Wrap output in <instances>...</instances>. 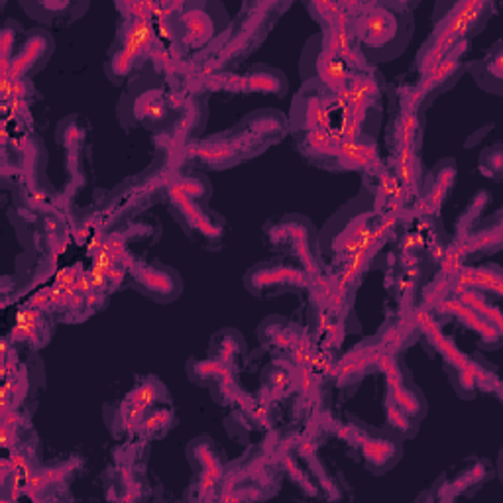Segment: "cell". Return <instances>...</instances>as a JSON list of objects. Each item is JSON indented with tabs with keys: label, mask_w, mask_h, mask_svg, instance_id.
I'll return each instance as SVG.
<instances>
[{
	"label": "cell",
	"mask_w": 503,
	"mask_h": 503,
	"mask_svg": "<svg viewBox=\"0 0 503 503\" xmlns=\"http://www.w3.org/2000/svg\"><path fill=\"white\" fill-rule=\"evenodd\" d=\"M338 136V134H336ZM328 169L336 171H375L380 166V152L374 138H358L342 140L338 136L334 156Z\"/></svg>",
	"instance_id": "obj_6"
},
{
	"label": "cell",
	"mask_w": 503,
	"mask_h": 503,
	"mask_svg": "<svg viewBox=\"0 0 503 503\" xmlns=\"http://www.w3.org/2000/svg\"><path fill=\"white\" fill-rule=\"evenodd\" d=\"M212 4H186L177 14V28L186 45L201 47L217 37V14L210 12Z\"/></svg>",
	"instance_id": "obj_7"
},
{
	"label": "cell",
	"mask_w": 503,
	"mask_h": 503,
	"mask_svg": "<svg viewBox=\"0 0 503 503\" xmlns=\"http://www.w3.org/2000/svg\"><path fill=\"white\" fill-rule=\"evenodd\" d=\"M220 338V348H219V360L225 362V364H232L235 360V356L242 350V341L236 342V338H240L235 333H225V334H219Z\"/></svg>",
	"instance_id": "obj_28"
},
{
	"label": "cell",
	"mask_w": 503,
	"mask_h": 503,
	"mask_svg": "<svg viewBox=\"0 0 503 503\" xmlns=\"http://www.w3.org/2000/svg\"><path fill=\"white\" fill-rule=\"evenodd\" d=\"M269 240L274 244H282L287 246L289 252L299 258V262L303 264L305 272L309 276H317L318 266L315 260V252H311V242H313V235H311V227H309L307 219L303 217H292V219H284L277 225L269 227Z\"/></svg>",
	"instance_id": "obj_5"
},
{
	"label": "cell",
	"mask_w": 503,
	"mask_h": 503,
	"mask_svg": "<svg viewBox=\"0 0 503 503\" xmlns=\"http://www.w3.org/2000/svg\"><path fill=\"white\" fill-rule=\"evenodd\" d=\"M189 457L193 462H195V466H199L201 476L210 478L215 482L222 480V464L217 457L215 449H212V444L209 442V439L193 441L191 449H189Z\"/></svg>",
	"instance_id": "obj_17"
},
{
	"label": "cell",
	"mask_w": 503,
	"mask_h": 503,
	"mask_svg": "<svg viewBox=\"0 0 503 503\" xmlns=\"http://www.w3.org/2000/svg\"><path fill=\"white\" fill-rule=\"evenodd\" d=\"M168 193H169L173 209L179 212V217L187 222L191 230H197L199 235H202L205 238L222 236V228L207 217V212L201 209V205H197L195 199L187 195V193L183 191L176 181L169 183Z\"/></svg>",
	"instance_id": "obj_9"
},
{
	"label": "cell",
	"mask_w": 503,
	"mask_h": 503,
	"mask_svg": "<svg viewBox=\"0 0 503 503\" xmlns=\"http://www.w3.org/2000/svg\"><path fill=\"white\" fill-rule=\"evenodd\" d=\"M128 276L132 284L144 295L152 297L153 301H176L181 293V279L173 269L161 264H140L134 260L128 266Z\"/></svg>",
	"instance_id": "obj_4"
},
{
	"label": "cell",
	"mask_w": 503,
	"mask_h": 503,
	"mask_svg": "<svg viewBox=\"0 0 503 503\" xmlns=\"http://www.w3.org/2000/svg\"><path fill=\"white\" fill-rule=\"evenodd\" d=\"M140 62V57L130 52L124 50V47H119L111 57L109 62V77H112V81H120L124 77H128L130 71L134 70V65Z\"/></svg>",
	"instance_id": "obj_24"
},
{
	"label": "cell",
	"mask_w": 503,
	"mask_h": 503,
	"mask_svg": "<svg viewBox=\"0 0 503 503\" xmlns=\"http://www.w3.org/2000/svg\"><path fill=\"white\" fill-rule=\"evenodd\" d=\"M264 326H268V331H260V333H268V341L274 342L279 348H293L299 341H301V328H297L293 325H289L285 321H279L277 326H274L272 323H266Z\"/></svg>",
	"instance_id": "obj_22"
},
{
	"label": "cell",
	"mask_w": 503,
	"mask_h": 503,
	"mask_svg": "<svg viewBox=\"0 0 503 503\" xmlns=\"http://www.w3.org/2000/svg\"><path fill=\"white\" fill-rule=\"evenodd\" d=\"M334 96L323 91L321 87L305 83L292 104V120L289 126L299 136L313 130H331V111Z\"/></svg>",
	"instance_id": "obj_3"
},
{
	"label": "cell",
	"mask_w": 503,
	"mask_h": 503,
	"mask_svg": "<svg viewBox=\"0 0 503 503\" xmlns=\"http://www.w3.org/2000/svg\"><path fill=\"white\" fill-rule=\"evenodd\" d=\"M358 442L362 447V454L366 458V464L374 470H385L390 468L400 454L398 442L390 439H367V437H358Z\"/></svg>",
	"instance_id": "obj_15"
},
{
	"label": "cell",
	"mask_w": 503,
	"mask_h": 503,
	"mask_svg": "<svg viewBox=\"0 0 503 503\" xmlns=\"http://www.w3.org/2000/svg\"><path fill=\"white\" fill-rule=\"evenodd\" d=\"M309 277L305 269L292 266H258L248 272L246 285L252 293L264 295L276 287H307Z\"/></svg>",
	"instance_id": "obj_8"
},
{
	"label": "cell",
	"mask_w": 503,
	"mask_h": 503,
	"mask_svg": "<svg viewBox=\"0 0 503 503\" xmlns=\"http://www.w3.org/2000/svg\"><path fill=\"white\" fill-rule=\"evenodd\" d=\"M385 419H388V425L395 433L408 434L411 429V417L408 413H403L392 398L385 400Z\"/></svg>",
	"instance_id": "obj_27"
},
{
	"label": "cell",
	"mask_w": 503,
	"mask_h": 503,
	"mask_svg": "<svg viewBox=\"0 0 503 503\" xmlns=\"http://www.w3.org/2000/svg\"><path fill=\"white\" fill-rule=\"evenodd\" d=\"M16 45V32L11 30V26H6L3 34H0V60H12L11 57V52H12V47Z\"/></svg>",
	"instance_id": "obj_29"
},
{
	"label": "cell",
	"mask_w": 503,
	"mask_h": 503,
	"mask_svg": "<svg viewBox=\"0 0 503 503\" xmlns=\"http://www.w3.org/2000/svg\"><path fill=\"white\" fill-rule=\"evenodd\" d=\"M408 14L385 3H356L350 32L367 67L398 57L411 40Z\"/></svg>",
	"instance_id": "obj_1"
},
{
	"label": "cell",
	"mask_w": 503,
	"mask_h": 503,
	"mask_svg": "<svg viewBox=\"0 0 503 503\" xmlns=\"http://www.w3.org/2000/svg\"><path fill=\"white\" fill-rule=\"evenodd\" d=\"M454 179H457V168H454V163L452 161L441 163V166L433 171V179L427 195L415 202V212L421 217L434 215V212L442 207L444 197L449 195L450 187L454 186Z\"/></svg>",
	"instance_id": "obj_11"
},
{
	"label": "cell",
	"mask_w": 503,
	"mask_h": 503,
	"mask_svg": "<svg viewBox=\"0 0 503 503\" xmlns=\"http://www.w3.org/2000/svg\"><path fill=\"white\" fill-rule=\"evenodd\" d=\"M171 421H173V413L169 409H158V411L148 409L140 423L138 434L144 439L160 437L161 433H166L171 427Z\"/></svg>",
	"instance_id": "obj_21"
},
{
	"label": "cell",
	"mask_w": 503,
	"mask_h": 503,
	"mask_svg": "<svg viewBox=\"0 0 503 503\" xmlns=\"http://www.w3.org/2000/svg\"><path fill=\"white\" fill-rule=\"evenodd\" d=\"M437 309L442 313L458 317L464 325L472 328V331H476L478 334H482L483 341L490 342V344H496L501 338V326L499 325L491 323L490 318L482 317L476 311L468 309L466 305L458 303L457 299H441V301L437 303Z\"/></svg>",
	"instance_id": "obj_12"
},
{
	"label": "cell",
	"mask_w": 503,
	"mask_h": 503,
	"mask_svg": "<svg viewBox=\"0 0 503 503\" xmlns=\"http://www.w3.org/2000/svg\"><path fill=\"white\" fill-rule=\"evenodd\" d=\"M470 71L476 77L478 85L482 89H486L493 95H501L503 85V54H501V42L493 45V50L488 54L486 60L474 62L468 65Z\"/></svg>",
	"instance_id": "obj_13"
},
{
	"label": "cell",
	"mask_w": 503,
	"mask_h": 503,
	"mask_svg": "<svg viewBox=\"0 0 503 503\" xmlns=\"http://www.w3.org/2000/svg\"><path fill=\"white\" fill-rule=\"evenodd\" d=\"M54 47V40L50 34L36 32L28 37L22 50L11 60V79H24L36 65H42L45 57H50Z\"/></svg>",
	"instance_id": "obj_10"
},
{
	"label": "cell",
	"mask_w": 503,
	"mask_h": 503,
	"mask_svg": "<svg viewBox=\"0 0 503 503\" xmlns=\"http://www.w3.org/2000/svg\"><path fill=\"white\" fill-rule=\"evenodd\" d=\"M301 73L305 77V83L321 87L323 91L333 95L336 99V96H341L348 89L356 71H352L350 67L338 60V57L325 52L317 34L305 45Z\"/></svg>",
	"instance_id": "obj_2"
},
{
	"label": "cell",
	"mask_w": 503,
	"mask_h": 503,
	"mask_svg": "<svg viewBox=\"0 0 503 503\" xmlns=\"http://www.w3.org/2000/svg\"><path fill=\"white\" fill-rule=\"evenodd\" d=\"M285 75L276 70L258 67V70L250 71L248 75H242V93H272L279 96L285 93Z\"/></svg>",
	"instance_id": "obj_16"
},
{
	"label": "cell",
	"mask_w": 503,
	"mask_h": 503,
	"mask_svg": "<svg viewBox=\"0 0 503 503\" xmlns=\"http://www.w3.org/2000/svg\"><path fill=\"white\" fill-rule=\"evenodd\" d=\"M421 122L417 111L401 106V114L395 124V144L398 148H417L419 146Z\"/></svg>",
	"instance_id": "obj_19"
},
{
	"label": "cell",
	"mask_w": 503,
	"mask_h": 503,
	"mask_svg": "<svg viewBox=\"0 0 503 503\" xmlns=\"http://www.w3.org/2000/svg\"><path fill=\"white\" fill-rule=\"evenodd\" d=\"M395 179L408 193H417L421 183V161L417 156V148H398L393 158Z\"/></svg>",
	"instance_id": "obj_14"
},
{
	"label": "cell",
	"mask_w": 503,
	"mask_h": 503,
	"mask_svg": "<svg viewBox=\"0 0 503 503\" xmlns=\"http://www.w3.org/2000/svg\"><path fill=\"white\" fill-rule=\"evenodd\" d=\"M132 112L136 120H160L166 114V103H163L161 91H146L140 95L132 104Z\"/></svg>",
	"instance_id": "obj_20"
},
{
	"label": "cell",
	"mask_w": 503,
	"mask_h": 503,
	"mask_svg": "<svg viewBox=\"0 0 503 503\" xmlns=\"http://www.w3.org/2000/svg\"><path fill=\"white\" fill-rule=\"evenodd\" d=\"M169 400V395H168V390L163 388V383L160 380H156V377L150 375L148 380H144L138 388H134L130 393H128V398H126V401L132 403V405H136V408L140 409H150L153 403H160V401H168Z\"/></svg>",
	"instance_id": "obj_18"
},
{
	"label": "cell",
	"mask_w": 503,
	"mask_h": 503,
	"mask_svg": "<svg viewBox=\"0 0 503 503\" xmlns=\"http://www.w3.org/2000/svg\"><path fill=\"white\" fill-rule=\"evenodd\" d=\"M193 380H217L220 383H230V367L228 364L220 360H207V362H195L191 366Z\"/></svg>",
	"instance_id": "obj_23"
},
{
	"label": "cell",
	"mask_w": 503,
	"mask_h": 503,
	"mask_svg": "<svg viewBox=\"0 0 503 503\" xmlns=\"http://www.w3.org/2000/svg\"><path fill=\"white\" fill-rule=\"evenodd\" d=\"M119 11L124 12V18H138V21H152L161 11V3H119Z\"/></svg>",
	"instance_id": "obj_26"
},
{
	"label": "cell",
	"mask_w": 503,
	"mask_h": 503,
	"mask_svg": "<svg viewBox=\"0 0 503 503\" xmlns=\"http://www.w3.org/2000/svg\"><path fill=\"white\" fill-rule=\"evenodd\" d=\"M478 168L482 171V176L491 177V179H496V181L501 179V171H503L501 144H493L491 148H488L486 152L482 153Z\"/></svg>",
	"instance_id": "obj_25"
}]
</instances>
